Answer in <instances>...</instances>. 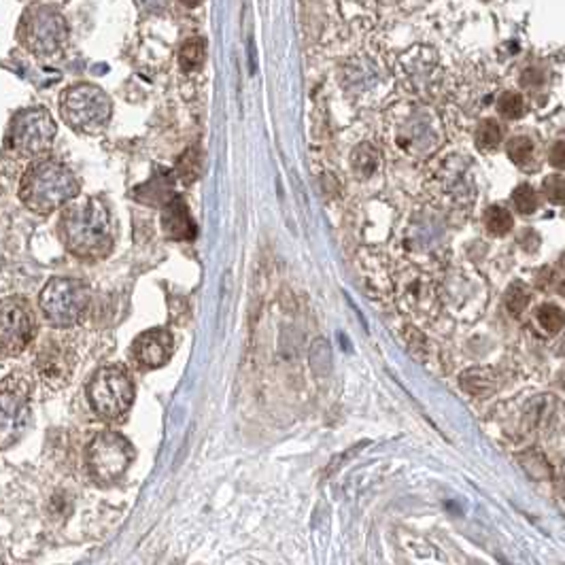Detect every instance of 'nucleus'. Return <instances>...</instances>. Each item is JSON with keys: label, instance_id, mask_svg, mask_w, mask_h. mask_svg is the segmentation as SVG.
<instances>
[{"label": "nucleus", "instance_id": "nucleus-27", "mask_svg": "<svg viewBox=\"0 0 565 565\" xmlns=\"http://www.w3.org/2000/svg\"><path fill=\"white\" fill-rule=\"evenodd\" d=\"M549 162L555 168L565 171V141H557L555 145H552L551 154H549Z\"/></svg>", "mask_w": 565, "mask_h": 565}, {"label": "nucleus", "instance_id": "nucleus-12", "mask_svg": "<svg viewBox=\"0 0 565 565\" xmlns=\"http://www.w3.org/2000/svg\"><path fill=\"white\" fill-rule=\"evenodd\" d=\"M134 355L145 368H160L172 355V334L168 330H149L137 338Z\"/></svg>", "mask_w": 565, "mask_h": 565}, {"label": "nucleus", "instance_id": "nucleus-17", "mask_svg": "<svg viewBox=\"0 0 565 565\" xmlns=\"http://www.w3.org/2000/svg\"><path fill=\"white\" fill-rule=\"evenodd\" d=\"M482 219H485V228L493 236H506L512 230V225H515L512 213L504 207H489Z\"/></svg>", "mask_w": 565, "mask_h": 565}, {"label": "nucleus", "instance_id": "nucleus-1", "mask_svg": "<svg viewBox=\"0 0 565 565\" xmlns=\"http://www.w3.org/2000/svg\"><path fill=\"white\" fill-rule=\"evenodd\" d=\"M64 244L84 260H101L113 247V225L102 200L87 198L62 213Z\"/></svg>", "mask_w": 565, "mask_h": 565}, {"label": "nucleus", "instance_id": "nucleus-4", "mask_svg": "<svg viewBox=\"0 0 565 565\" xmlns=\"http://www.w3.org/2000/svg\"><path fill=\"white\" fill-rule=\"evenodd\" d=\"M90 291L79 278H51L40 291V311L56 328H73L87 311Z\"/></svg>", "mask_w": 565, "mask_h": 565}, {"label": "nucleus", "instance_id": "nucleus-10", "mask_svg": "<svg viewBox=\"0 0 565 565\" xmlns=\"http://www.w3.org/2000/svg\"><path fill=\"white\" fill-rule=\"evenodd\" d=\"M37 334L31 306L20 298H9L3 305V349L7 355H20L31 347Z\"/></svg>", "mask_w": 565, "mask_h": 565}, {"label": "nucleus", "instance_id": "nucleus-13", "mask_svg": "<svg viewBox=\"0 0 565 565\" xmlns=\"http://www.w3.org/2000/svg\"><path fill=\"white\" fill-rule=\"evenodd\" d=\"M162 228L172 241H191L196 236V225L190 217V208L181 196L174 194L166 200L164 213H162Z\"/></svg>", "mask_w": 565, "mask_h": 565}, {"label": "nucleus", "instance_id": "nucleus-22", "mask_svg": "<svg viewBox=\"0 0 565 565\" xmlns=\"http://www.w3.org/2000/svg\"><path fill=\"white\" fill-rule=\"evenodd\" d=\"M512 205H515L518 213L532 215L535 213V208H538V194H535L532 185L527 183L518 185V188L512 191Z\"/></svg>", "mask_w": 565, "mask_h": 565}, {"label": "nucleus", "instance_id": "nucleus-15", "mask_svg": "<svg viewBox=\"0 0 565 565\" xmlns=\"http://www.w3.org/2000/svg\"><path fill=\"white\" fill-rule=\"evenodd\" d=\"M207 60V40L202 37H194L185 40L179 51V64L185 73H194Z\"/></svg>", "mask_w": 565, "mask_h": 565}, {"label": "nucleus", "instance_id": "nucleus-14", "mask_svg": "<svg viewBox=\"0 0 565 565\" xmlns=\"http://www.w3.org/2000/svg\"><path fill=\"white\" fill-rule=\"evenodd\" d=\"M495 375L493 370L489 368H474L468 370L465 375H462V387L474 398H482V395H489L495 389Z\"/></svg>", "mask_w": 565, "mask_h": 565}, {"label": "nucleus", "instance_id": "nucleus-6", "mask_svg": "<svg viewBox=\"0 0 565 565\" xmlns=\"http://www.w3.org/2000/svg\"><path fill=\"white\" fill-rule=\"evenodd\" d=\"M56 137V121L48 109L20 110L7 132V149L17 155H37L51 147Z\"/></svg>", "mask_w": 565, "mask_h": 565}, {"label": "nucleus", "instance_id": "nucleus-16", "mask_svg": "<svg viewBox=\"0 0 565 565\" xmlns=\"http://www.w3.org/2000/svg\"><path fill=\"white\" fill-rule=\"evenodd\" d=\"M351 164H353V171L358 172L361 179L372 177V174H375V171L378 168V149L370 143L359 145V147L353 151Z\"/></svg>", "mask_w": 565, "mask_h": 565}, {"label": "nucleus", "instance_id": "nucleus-29", "mask_svg": "<svg viewBox=\"0 0 565 565\" xmlns=\"http://www.w3.org/2000/svg\"><path fill=\"white\" fill-rule=\"evenodd\" d=\"M563 347H565V338H563Z\"/></svg>", "mask_w": 565, "mask_h": 565}, {"label": "nucleus", "instance_id": "nucleus-28", "mask_svg": "<svg viewBox=\"0 0 565 565\" xmlns=\"http://www.w3.org/2000/svg\"><path fill=\"white\" fill-rule=\"evenodd\" d=\"M181 3H183L185 7H198V4H200L202 0H181Z\"/></svg>", "mask_w": 565, "mask_h": 565}, {"label": "nucleus", "instance_id": "nucleus-25", "mask_svg": "<svg viewBox=\"0 0 565 565\" xmlns=\"http://www.w3.org/2000/svg\"><path fill=\"white\" fill-rule=\"evenodd\" d=\"M529 305V291L523 283L510 285V289L506 291V306L512 314H521Z\"/></svg>", "mask_w": 565, "mask_h": 565}, {"label": "nucleus", "instance_id": "nucleus-9", "mask_svg": "<svg viewBox=\"0 0 565 565\" xmlns=\"http://www.w3.org/2000/svg\"><path fill=\"white\" fill-rule=\"evenodd\" d=\"M31 393L32 383L26 375H13L3 383V446H9L11 442L17 440L26 429L28 419H31Z\"/></svg>", "mask_w": 565, "mask_h": 565}, {"label": "nucleus", "instance_id": "nucleus-2", "mask_svg": "<svg viewBox=\"0 0 565 565\" xmlns=\"http://www.w3.org/2000/svg\"><path fill=\"white\" fill-rule=\"evenodd\" d=\"M79 194V183L66 166L56 160H39L28 168L20 185V198L37 213H51Z\"/></svg>", "mask_w": 565, "mask_h": 565}, {"label": "nucleus", "instance_id": "nucleus-11", "mask_svg": "<svg viewBox=\"0 0 565 565\" xmlns=\"http://www.w3.org/2000/svg\"><path fill=\"white\" fill-rule=\"evenodd\" d=\"M37 370L40 381L51 389H60L68 383L73 375V358L66 345L60 342H48L43 351L39 353Z\"/></svg>", "mask_w": 565, "mask_h": 565}, {"label": "nucleus", "instance_id": "nucleus-3", "mask_svg": "<svg viewBox=\"0 0 565 565\" xmlns=\"http://www.w3.org/2000/svg\"><path fill=\"white\" fill-rule=\"evenodd\" d=\"M62 118L73 130L84 134H98L107 128L113 107L110 98L101 87L92 84H79L68 87L60 101Z\"/></svg>", "mask_w": 565, "mask_h": 565}, {"label": "nucleus", "instance_id": "nucleus-7", "mask_svg": "<svg viewBox=\"0 0 565 565\" xmlns=\"http://www.w3.org/2000/svg\"><path fill=\"white\" fill-rule=\"evenodd\" d=\"M22 43L39 56L56 54L68 39V26L60 11L39 4L24 15L20 26Z\"/></svg>", "mask_w": 565, "mask_h": 565}, {"label": "nucleus", "instance_id": "nucleus-20", "mask_svg": "<svg viewBox=\"0 0 565 565\" xmlns=\"http://www.w3.org/2000/svg\"><path fill=\"white\" fill-rule=\"evenodd\" d=\"M535 322L549 334H557L565 328V313L557 305H542L535 313Z\"/></svg>", "mask_w": 565, "mask_h": 565}, {"label": "nucleus", "instance_id": "nucleus-18", "mask_svg": "<svg viewBox=\"0 0 565 565\" xmlns=\"http://www.w3.org/2000/svg\"><path fill=\"white\" fill-rule=\"evenodd\" d=\"M508 157L512 160V164H516L518 168H532L535 160V149L532 138L527 137H515L508 143Z\"/></svg>", "mask_w": 565, "mask_h": 565}, {"label": "nucleus", "instance_id": "nucleus-24", "mask_svg": "<svg viewBox=\"0 0 565 565\" xmlns=\"http://www.w3.org/2000/svg\"><path fill=\"white\" fill-rule=\"evenodd\" d=\"M498 110L506 119H518L525 113V102H523V98L515 94V92H506V94L499 98Z\"/></svg>", "mask_w": 565, "mask_h": 565}, {"label": "nucleus", "instance_id": "nucleus-19", "mask_svg": "<svg viewBox=\"0 0 565 565\" xmlns=\"http://www.w3.org/2000/svg\"><path fill=\"white\" fill-rule=\"evenodd\" d=\"M308 361H311V368L317 376H325L331 370V349L330 342L319 338L313 342L311 351H308Z\"/></svg>", "mask_w": 565, "mask_h": 565}, {"label": "nucleus", "instance_id": "nucleus-8", "mask_svg": "<svg viewBox=\"0 0 565 565\" xmlns=\"http://www.w3.org/2000/svg\"><path fill=\"white\" fill-rule=\"evenodd\" d=\"M134 459V448L118 432H101L87 446V465L98 482H115L126 474Z\"/></svg>", "mask_w": 565, "mask_h": 565}, {"label": "nucleus", "instance_id": "nucleus-26", "mask_svg": "<svg viewBox=\"0 0 565 565\" xmlns=\"http://www.w3.org/2000/svg\"><path fill=\"white\" fill-rule=\"evenodd\" d=\"M542 191H544L546 200L552 202V205H565V179L559 177V174H551L549 179H544Z\"/></svg>", "mask_w": 565, "mask_h": 565}, {"label": "nucleus", "instance_id": "nucleus-5", "mask_svg": "<svg viewBox=\"0 0 565 565\" xmlns=\"http://www.w3.org/2000/svg\"><path fill=\"white\" fill-rule=\"evenodd\" d=\"M87 398L92 409L104 419L126 415L134 400V385L128 372L119 366H104L92 376L87 385Z\"/></svg>", "mask_w": 565, "mask_h": 565}, {"label": "nucleus", "instance_id": "nucleus-21", "mask_svg": "<svg viewBox=\"0 0 565 565\" xmlns=\"http://www.w3.org/2000/svg\"><path fill=\"white\" fill-rule=\"evenodd\" d=\"M502 143V128L495 119H485L476 130V145L482 151H493Z\"/></svg>", "mask_w": 565, "mask_h": 565}, {"label": "nucleus", "instance_id": "nucleus-23", "mask_svg": "<svg viewBox=\"0 0 565 565\" xmlns=\"http://www.w3.org/2000/svg\"><path fill=\"white\" fill-rule=\"evenodd\" d=\"M177 172L185 183H190V181H194L198 177V172H200V154H198V149H190L181 155Z\"/></svg>", "mask_w": 565, "mask_h": 565}]
</instances>
